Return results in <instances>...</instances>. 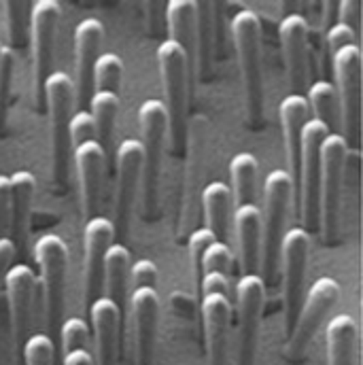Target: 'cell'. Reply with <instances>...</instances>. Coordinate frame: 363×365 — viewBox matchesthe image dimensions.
I'll return each instance as SVG.
<instances>
[{
  "label": "cell",
  "instance_id": "4fadbf2b",
  "mask_svg": "<svg viewBox=\"0 0 363 365\" xmlns=\"http://www.w3.org/2000/svg\"><path fill=\"white\" fill-rule=\"evenodd\" d=\"M60 4L56 0H39L30 9V41H32V96L34 106H41L45 81L51 75L53 45L60 21Z\"/></svg>",
  "mask_w": 363,
  "mask_h": 365
},
{
  "label": "cell",
  "instance_id": "cb8c5ba5",
  "mask_svg": "<svg viewBox=\"0 0 363 365\" xmlns=\"http://www.w3.org/2000/svg\"><path fill=\"white\" fill-rule=\"evenodd\" d=\"M308 104L302 93H289L280 106H278V117L282 125V136H285V149H287V164H289V177L297 179L300 170V151H302V130L304 123L308 121Z\"/></svg>",
  "mask_w": 363,
  "mask_h": 365
},
{
  "label": "cell",
  "instance_id": "ffe728a7",
  "mask_svg": "<svg viewBox=\"0 0 363 365\" xmlns=\"http://www.w3.org/2000/svg\"><path fill=\"white\" fill-rule=\"evenodd\" d=\"M73 162H75L77 179H79L83 217L88 221L91 217H96V210L100 204L102 181H104V170H106L108 158L96 140H88L73 149Z\"/></svg>",
  "mask_w": 363,
  "mask_h": 365
},
{
  "label": "cell",
  "instance_id": "c3c4849f",
  "mask_svg": "<svg viewBox=\"0 0 363 365\" xmlns=\"http://www.w3.org/2000/svg\"><path fill=\"white\" fill-rule=\"evenodd\" d=\"M0 51H2V43H0Z\"/></svg>",
  "mask_w": 363,
  "mask_h": 365
},
{
  "label": "cell",
  "instance_id": "e0dca14e",
  "mask_svg": "<svg viewBox=\"0 0 363 365\" xmlns=\"http://www.w3.org/2000/svg\"><path fill=\"white\" fill-rule=\"evenodd\" d=\"M115 227L113 221L106 217H91L86 223L83 232V297L86 308H90L91 302L100 297L102 291V268H104V255L108 247L113 245Z\"/></svg>",
  "mask_w": 363,
  "mask_h": 365
},
{
  "label": "cell",
  "instance_id": "4dcf8cb0",
  "mask_svg": "<svg viewBox=\"0 0 363 365\" xmlns=\"http://www.w3.org/2000/svg\"><path fill=\"white\" fill-rule=\"evenodd\" d=\"M257 173L260 164L253 153L242 151L236 153L230 162V175H232V204L245 206V204H255L257 195Z\"/></svg>",
  "mask_w": 363,
  "mask_h": 365
},
{
  "label": "cell",
  "instance_id": "d4e9b609",
  "mask_svg": "<svg viewBox=\"0 0 363 365\" xmlns=\"http://www.w3.org/2000/svg\"><path fill=\"white\" fill-rule=\"evenodd\" d=\"M9 182H11L9 238L13 240L17 249V247H24L28 238V223H30V212H32L36 179L30 170H17L9 177Z\"/></svg>",
  "mask_w": 363,
  "mask_h": 365
},
{
  "label": "cell",
  "instance_id": "83f0119b",
  "mask_svg": "<svg viewBox=\"0 0 363 365\" xmlns=\"http://www.w3.org/2000/svg\"><path fill=\"white\" fill-rule=\"evenodd\" d=\"M327 365H355L357 325L349 314H336L327 325Z\"/></svg>",
  "mask_w": 363,
  "mask_h": 365
},
{
  "label": "cell",
  "instance_id": "9a60e30c",
  "mask_svg": "<svg viewBox=\"0 0 363 365\" xmlns=\"http://www.w3.org/2000/svg\"><path fill=\"white\" fill-rule=\"evenodd\" d=\"M36 291V274L26 264H15L4 278V295L9 304V319H11V334L17 355L21 357V349L30 329L32 319V304Z\"/></svg>",
  "mask_w": 363,
  "mask_h": 365
},
{
  "label": "cell",
  "instance_id": "4316f807",
  "mask_svg": "<svg viewBox=\"0 0 363 365\" xmlns=\"http://www.w3.org/2000/svg\"><path fill=\"white\" fill-rule=\"evenodd\" d=\"M202 206L206 215V230L215 234L219 242H225L230 232V215H232V191L225 182H208L202 191Z\"/></svg>",
  "mask_w": 363,
  "mask_h": 365
},
{
  "label": "cell",
  "instance_id": "3957f363",
  "mask_svg": "<svg viewBox=\"0 0 363 365\" xmlns=\"http://www.w3.org/2000/svg\"><path fill=\"white\" fill-rule=\"evenodd\" d=\"M43 98L49 108V128H51V158H53V179L60 189L68 185L71 168V138L68 128L75 115V81L62 71H51L45 81Z\"/></svg>",
  "mask_w": 363,
  "mask_h": 365
},
{
  "label": "cell",
  "instance_id": "7bdbcfd3",
  "mask_svg": "<svg viewBox=\"0 0 363 365\" xmlns=\"http://www.w3.org/2000/svg\"><path fill=\"white\" fill-rule=\"evenodd\" d=\"M338 13H340V24L351 28L353 34L359 38V34H362V2H357V0H342L338 4Z\"/></svg>",
  "mask_w": 363,
  "mask_h": 365
},
{
  "label": "cell",
  "instance_id": "f1b7e54d",
  "mask_svg": "<svg viewBox=\"0 0 363 365\" xmlns=\"http://www.w3.org/2000/svg\"><path fill=\"white\" fill-rule=\"evenodd\" d=\"M215 19L213 4L198 0L195 2V51L193 62L200 81H208L213 73V43H215Z\"/></svg>",
  "mask_w": 363,
  "mask_h": 365
},
{
  "label": "cell",
  "instance_id": "277c9868",
  "mask_svg": "<svg viewBox=\"0 0 363 365\" xmlns=\"http://www.w3.org/2000/svg\"><path fill=\"white\" fill-rule=\"evenodd\" d=\"M293 195V179L287 170H272L264 181V206L262 210V280L272 282L278 270V251L285 236L289 204Z\"/></svg>",
  "mask_w": 363,
  "mask_h": 365
},
{
  "label": "cell",
  "instance_id": "ee69618b",
  "mask_svg": "<svg viewBox=\"0 0 363 365\" xmlns=\"http://www.w3.org/2000/svg\"><path fill=\"white\" fill-rule=\"evenodd\" d=\"M357 36L353 34V30L351 28H347L344 24H334L332 28H329V32H327V47H329V51H332V56L338 51V49H342V47H347V45H357Z\"/></svg>",
  "mask_w": 363,
  "mask_h": 365
},
{
  "label": "cell",
  "instance_id": "7c38bea8",
  "mask_svg": "<svg viewBox=\"0 0 363 365\" xmlns=\"http://www.w3.org/2000/svg\"><path fill=\"white\" fill-rule=\"evenodd\" d=\"M308 251H310V234L304 227H291L285 232L280 251H278V264H280V276H282V306H285L287 336L293 329L295 314L304 295Z\"/></svg>",
  "mask_w": 363,
  "mask_h": 365
},
{
  "label": "cell",
  "instance_id": "f35d334b",
  "mask_svg": "<svg viewBox=\"0 0 363 365\" xmlns=\"http://www.w3.org/2000/svg\"><path fill=\"white\" fill-rule=\"evenodd\" d=\"M13 68H15V51L11 47H4L2 45V51H0V130L4 128L6 113H9Z\"/></svg>",
  "mask_w": 363,
  "mask_h": 365
},
{
  "label": "cell",
  "instance_id": "b9f144b4",
  "mask_svg": "<svg viewBox=\"0 0 363 365\" xmlns=\"http://www.w3.org/2000/svg\"><path fill=\"white\" fill-rule=\"evenodd\" d=\"M215 234L206 227L202 230H195L189 238V255H191V268H193V274H198V268H200V257L202 253L215 242Z\"/></svg>",
  "mask_w": 363,
  "mask_h": 365
},
{
  "label": "cell",
  "instance_id": "7dc6e473",
  "mask_svg": "<svg viewBox=\"0 0 363 365\" xmlns=\"http://www.w3.org/2000/svg\"><path fill=\"white\" fill-rule=\"evenodd\" d=\"M64 365H93V357L88 349H77L64 355Z\"/></svg>",
  "mask_w": 363,
  "mask_h": 365
},
{
  "label": "cell",
  "instance_id": "603a6c76",
  "mask_svg": "<svg viewBox=\"0 0 363 365\" xmlns=\"http://www.w3.org/2000/svg\"><path fill=\"white\" fill-rule=\"evenodd\" d=\"M234 230L238 242V264L242 274L260 270V245H262V210L257 204H245L234 208Z\"/></svg>",
  "mask_w": 363,
  "mask_h": 365
},
{
  "label": "cell",
  "instance_id": "f546056e",
  "mask_svg": "<svg viewBox=\"0 0 363 365\" xmlns=\"http://www.w3.org/2000/svg\"><path fill=\"white\" fill-rule=\"evenodd\" d=\"M168 32L170 41L181 45L187 56L189 66L193 68V51H195V2L191 0H170L166 6Z\"/></svg>",
  "mask_w": 363,
  "mask_h": 365
},
{
  "label": "cell",
  "instance_id": "d590c367",
  "mask_svg": "<svg viewBox=\"0 0 363 365\" xmlns=\"http://www.w3.org/2000/svg\"><path fill=\"white\" fill-rule=\"evenodd\" d=\"M56 346L47 334H32L26 338L21 349V359L26 365H53Z\"/></svg>",
  "mask_w": 363,
  "mask_h": 365
},
{
  "label": "cell",
  "instance_id": "484cf974",
  "mask_svg": "<svg viewBox=\"0 0 363 365\" xmlns=\"http://www.w3.org/2000/svg\"><path fill=\"white\" fill-rule=\"evenodd\" d=\"M130 268H132V255L126 249V245L113 242L104 255V268H102V287H106V297L117 304L119 310H123L128 302V284H130Z\"/></svg>",
  "mask_w": 363,
  "mask_h": 365
},
{
  "label": "cell",
  "instance_id": "7402d4cb",
  "mask_svg": "<svg viewBox=\"0 0 363 365\" xmlns=\"http://www.w3.org/2000/svg\"><path fill=\"white\" fill-rule=\"evenodd\" d=\"M278 38L282 47V58L287 66V79L293 93L306 83V43H308V24L302 15L291 13L278 26Z\"/></svg>",
  "mask_w": 363,
  "mask_h": 365
},
{
  "label": "cell",
  "instance_id": "2e32d148",
  "mask_svg": "<svg viewBox=\"0 0 363 365\" xmlns=\"http://www.w3.org/2000/svg\"><path fill=\"white\" fill-rule=\"evenodd\" d=\"M128 302L132 310L134 361L136 365H151L155 338H158V319H160L158 289H149V287L132 289Z\"/></svg>",
  "mask_w": 363,
  "mask_h": 365
},
{
  "label": "cell",
  "instance_id": "74e56055",
  "mask_svg": "<svg viewBox=\"0 0 363 365\" xmlns=\"http://www.w3.org/2000/svg\"><path fill=\"white\" fill-rule=\"evenodd\" d=\"M60 338H62V351H64V355L71 353V351H77V349H88V342H90V325L83 319H79V317L66 319L60 325Z\"/></svg>",
  "mask_w": 363,
  "mask_h": 365
},
{
  "label": "cell",
  "instance_id": "8992f818",
  "mask_svg": "<svg viewBox=\"0 0 363 365\" xmlns=\"http://www.w3.org/2000/svg\"><path fill=\"white\" fill-rule=\"evenodd\" d=\"M349 147L338 132H329L321 145V179H319V227L327 245L338 242L340 234V197Z\"/></svg>",
  "mask_w": 363,
  "mask_h": 365
},
{
  "label": "cell",
  "instance_id": "52a82bcc",
  "mask_svg": "<svg viewBox=\"0 0 363 365\" xmlns=\"http://www.w3.org/2000/svg\"><path fill=\"white\" fill-rule=\"evenodd\" d=\"M34 259L39 266V284L43 291L47 327L51 334H58L64 312V287L68 268V247L56 234H45L34 242Z\"/></svg>",
  "mask_w": 363,
  "mask_h": 365
},
{
  "label": "cell",
  "instance_id": "f6af8a7d",
  "mask_svg": "<svg viewBox=\"0 0 363 365\" xmlns=\"http://www.w3.org/2000/svg\"><path fill=\"white\" fill-rule=\"evenodd\" d=\"M9 210H11V182L0 175V238L9 232Z\"/></svg>",
  "mask_w": 363,
  "mask_h": 365
},
{
  "label": "cell",
  "instance_id": "d6986e66",
  "mask_svg": "<svg viewBox=\"0 0 363 365\" xmlns=\"http://www.w3.org/2000/svg\"><path fill=\"white\" fill-rule=\"evenodd\" d=\"M104 38V26L100 19L88 17L75 28V100L81 106H88L93 93V64L100 56V45Z\"/></svg>",
  "mask_w": 363,
  "mask_h": 365
},
{
  "label": "cell",
  "instance_id": "8d00e7d4",
  "mask_svg": "<svg viewBox=\"0 0 363 365\" xmlns=\"http://www.w3.org/2000/svg\"><path fill=\"white\" fill-rule=\"evenodd\" d=\"M232 262H234V253L225 242L215 240L200 257V268H198V278L200 274L206 272H221L230 274L232 270Z\"/></svg>",
  "mask_w": 363,
  "mask_h": 365
},
{
  "label": "cell",
  "instance_id": "30bf717a",
  "mask_svg": "<svg viewBox=\"0 0 363 365\" xmlns=\"http://www.w3.org/2000/svg\"><path fill=\"white\" fill-rule=\"evenodd\" d=\"M264 302L266 282L262 276L242 274L236 282V365H255Z\"/></svg>",
  "mask_w": 363,
  "mask_h": 365
},
{
  "label": "cell",
  "instance_id": "1f68e13d",
  "mask_svg": "<svg viewBox=\"0 0 363 365\" xmlns=\"http://www.w3.org/2000/svg\"><path fill=\"white\" fill-rule=\"evenodd\" d=\"M91 119L96 130V143L102 147V151L111 153L113 147V134H115V121L119 113V96L111 91H93L91 93Z\"/></svg>",
  "mask_w": 363,
  "mask_h": 365
},
{
  "label": "cell",
  "instance_id": "5b68a950",
  "mask_svg": "<svg viewBox=\"0 0 363 365\" xmlns=\"http://www.w3.org/2000/svg\"><path fill=\"white\" fill-rule=\"evenodd\" d=\"M158 66L164 86V108L168 119V138L173 149L183 153L187 140V56L175 41L166 38L158 47Z\"/></svg>",
  "mask_w": 363,
  "mask_h": 365
},
{
  "label": "cell",
  "instance_id": "ba28073f",
  "mask_svg": "<svg viewBox=\"0 0 363 365\" xmlns=\"http://www.w3.org/2000/svg\"><path fill=\"white\" fill-rule=\"evenodd\" d=\"M338 297H340V284L329 276H321L319 280H315L312 287L306 291V295H302L295 323L293 329L289 331V340L285 346V355L289 361H300L306 355L312 338L317 336L329 310L336 306Z\"/></svg>",
  "mask_w": 363,
  "mask_h": 365
},
{
  "label": "cell",
  "instance_id": "8fae6325",
  "mask_svg": "<svg viewBox=\"0 0 363 365\" xmlns=\"http://www.w3.org/2000/svg\"><path fill=\"white\" fill-rule=\"evenodd\" d=\"M329 134L327 125L317 119H308L302 130L300 151V210L304 230L319 227V179H321V145Z\"/></svg>",
  "mask_w": 363,
  "mask_h": 365
},
{
  "label": "cell",
  "instance_id": "ab89813d",
  "mask_svg": "<svg viewBox=\"0 0 363 365\" xmlns=\"http://www.w3.org/2000/svg\"><path fill=\"white\" fill-rule=\"evenodd\" d=\"M68 138H71V149H75L88 140H96V130H93V119H91L90 110L83 108L73 115L71 128H68Z\"/></svg>",
  "mask_w": 363,
  "mask_h": 365
},
{
  "label": "cell",
  "instance_id": "d6a6232c",
  "mask_svg": "<svg viewBox=\"0 0 363 365\" xmlns=\"http://www.w3.org/2000/svg\"><path fill=\"white\" fill-rule=\"evenodd\" d=\"M304 98H306L308 110H312L315 115L312 119L321 121L323 125H327L329 132H334L340 119L336 88L329 81H317L308 88V96Z\"/></svg>",
  "mask_w": 363,
  "mask_h": 365
},
{
  "label": "cell",
  "instance_id": "5bb4252c",
  "mask_svg": "<svg viewBox=\"0 0 363 365\" xmlns=\"http://www.w3.org/2000/svg\"><path fill=\"white\" fill-rule=\"evenodd\" d=\"M117 164V185H115V221L119 234L128 232L130 212L138 193L140 175H143V147L138 138H126L119 143L115 153Z\"/></svg>",
  "mask_w": 363,
  "mask_h": 365
},
{
  "label": "cell",
  "instance_id": "44dd1931",
  "mask_svg": "<svg viewBox=\"0 0 363 365\" xmlns=\"http://www.w3.org/2000/svg\"><path fill=\"white\" fill-rule=\"evenodd\" d=\"M90 323L93 329V344H96V364L117 365V351H119V323L121 310L113 299L100 295L91 302L88 308Z\"/></svg>",
  "mask_w": 363,
  "mask_h": 365
},
{
  "label": "cell",
  "instance_id": "bcb514c9",
  "mask_svg": "<svg viewBox=\"0 0 363 365\" xmlns=\"http://www.w3.org/2000/svg\"><path fill=\"white\" fill-rule=\"evenodd\" d=\"M15 255H17V249H15L13 240L9 236H2L0 238V291L4 289V278L13 266Z\"/></svg>",
  "mask_w": 363,
  "mask_h": 365
},
{
  "label": "cell",
  "instance_id": "ac0fdd59",
  "mask_svg": "<svg viewBox=\"0 0 363 365\" xmlns=\"http://www.w3.org/2000/svg\"><path fill=\"white\" fill-rule=\"evenodd\" d=\"M230 293H202V323L208 365H227L230 357Z\"/></svg>",
  "mask_w": 363,
  "mask_h": 365
},
{
  "label": "cell",
  "instance_id": "e575fe53",
  "mask_svg": "<svg viewBox=\"0 0 363 365\" xmlns=\"http://www.w3.org/2000/svg\"><path fill=\"white\" fill-rule=\"evenodd\" d=\"M28 6L24 2L11 0L4 2V17H6V32L11 38V49H21L28 41V28H30V19L26 17Z\"/></svg>",
  "mask_w": 363,
  "mask_h": 365
},
{
  "label": "cell",
  "instance_id": "836d02e7",
  "mask_svg": "<svg viewBox=\"0 0 363 365\" xmlns=\"http://www.w3.org/2000/svg\"><path fill=\"white\" fill-rule=\"evenodd\" d=\"M123 75V60L117 53H100L93 64V90L111 91L119 96Z\"/></svg>",
  "mask_w": 363,
  "mask_h": 365
},
{
  "label": "cell",
  "instance_id": "60d3db41",
  "mask_svg": "<svg viewBox=\"0 0 363 365\" xmlns=\"http://www.w3.org/2000/svg\"><path fill=\"white\" fill-rule=\"evenodd\" d=\"M130 278H132V289H140V287L158 289V266L151 259H140L130 268Z\"/></svg>",
  "mask_w": 363,
  "mask_h": 365
},
{
  "label": "cell",
  "instance_id": "9c48e42d",
  "mask_svg": "<svg viewBox=\"0 0 363 365\" xmlns=\"http://www.w3.org/2000/svg\"><path fill=\"white\" fill-rule=\"evenodd\" d=\"M336 73V96L342 121V138L347 147L359 143L362 121V49L359 45H347L332 56Z\"/></svg>",
  "mask_w": 363,
  "mask_h": 365
},
{
  "label": "cell",
  "instance_id": "6da1fadb",
  "mask_svg": "<svg viewBox=\"0 0 363 365\" xmlns=\"http://www.w3.org/2000/svg\"><path fill=\"white\" fill-rule=\"evenodd\" d=\"M232 36L240 64V79L245 93V110L251 128L264 123V68H262V24L260 17L245 9L232 19Z\"/></svg>",
  "mask_w": 363,
  "mask_h": 365
},
{
  "label": "cell",
  "instance_id": "7a4b0ae2",
  "mask_svg": "<svg viewBox=\"0 0 363 365\" xmlns=\"http://www.w3.org/2000/svg\"><path fill=\"white\" fill-rule=\"evenodd\" d=\"M140 125V147H143V215L153 219L160 202V177H162V158L164 143L168 138V119L162 100L149 98L138 108Z\"/></svg>",
  "mask_w": 363,
  "mask_h": 365
}]
</instances>
